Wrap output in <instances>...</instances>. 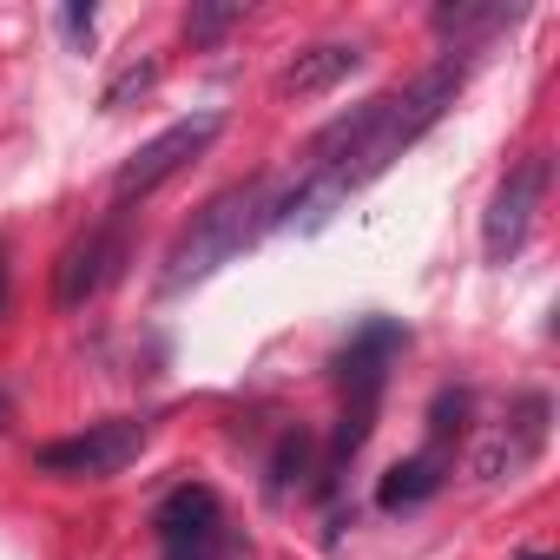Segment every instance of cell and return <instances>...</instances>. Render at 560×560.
Wrapping results in <instances>:
<instances>
[{
  "label": "cell",
  "instance_id": "1",
  "mask_svg": "<svg viewBox=\"0 0 560 560\" xmlns=\"http://www.w3.org/2000/svg\"><path fill=\"white\" fill-rule=\"evenodd\" d=\"M468 73H475V54H442L409 86H389V93L337 113L324 132H311L304 172L277 185V231H291V224L298 231H324L350 191L376 185L416 139H429L448 119V106L462 100Z\"/></svg>",
  "mask_w": 560,
  "mask_h": 560
},
{
  "label": "cell",
  "instance_id": "2",
  "mask_svg": "<svg viewBox=\"0 0 560 560\" xmlns=\"http://www.w3.org/2000/svg\"><path fill=\"white\" fill-rule=\"evenodd\" d=\"M277 185L284 178H244V185H224L165 250V270H159V291L178 298L191 284H205L211 270H224L231 257H244L250 244H264L277 231Z\"/></svg>",
  "mask_w": 560,
  "mask_h": 560
},
{
  "label": "cell",
  "instance_id": "3",
  "mask_svg": "<svg viewBox=\"0 0 560 560\" xmlns=\"http://www.w3.org/2000/svg\"><path fill=\"white\" fill-rule=\"evenodd\" d=\"M409 350V330L396 317H363L350 330V343L337 350V389H343V416H337V435H330V455L317 468V494H337V481L350 475V462L363 455L376 416H383V389H389V363Z\"/></svg>",
  "mask_w": 560,
  "mask_h": 560
},
{
  "label": "cell",
  "instance_id": "4",
  "mask_svg": "<svg viewBox=\"0 0 560 560\" xmlns=\"http://www.w3.org/2000/svg\"><path fill=\"white\" fill-rule=\"evenodd\" d=\"M152 442V422L145 416H106V422H86L80 435H60V442H40L34 448V468L40 475H60V481H113L126 475Z\"/></svg>",
  "mask_w": 560,
  "mask_h": 560
},
{
  "label": "cell",
  "instance_id": "5",
  "mask_svg": "<svg viewBox=\"0 0 560 560\" xmlns=\"http://www.w3.org/2000/svg\"><path fill=\"white\" fill-rule=\"evenodd\" d=\"M132 257V211H106L100 224H86L60 257H54V311H86L113 277H119V264Z\"/></svg>",
  "mask_w": 560,
  "mask_h": 560
},
{
  "label": "cell",
  "instance_id": "6",
  "mask_svg": "<svg viewBox=\"0 0 560 560\" xmlns=\"http://www.w3.org/2000/svg\"><path fill=\"white\" fill-rule=\"evenodd\" d=\"M218 132H224V113H218V106H211V113H191V119H178V126H165V132H152V139L113 172V205L132 211L139 198H152L165 178H178L191 159H205V152L218 145Z\"/></svg>",
  "mask_w": 560,
  "mask_h": 560
},
{
  "label": "cell",
  "instance_id": "7",
  "mask_svg": "<svg viewBox=\"0 0 560 560\" xmlns=\"http://www.w3.org/2000/svg\"><path fill=\"white\" fill-rule=\"evenodd\" d=\"M547 185H553V159H547V152H527V159L508 165V178L494 185V198H488V211H481V257H488V264H508V257L527 244Z\"/></svg>",
  "mask_w": 560,
  "mask_h": 560
},
{
  "label": "cell",
  "instance_id": "8",
  "mask_svg": "<svg viewBox=\"0 0 560 560\" xmlns=\"http://www.w3.org/2000/svg\"><path fill=\"white\" fill-rule=\"evenodd\" d=\"M547 422H553V402H547L540 389H521V396H514V416H508L501 429L481 435L468 475H475V481H508V475L534 468L540 448H547Z\"/></svg>",
  "mask_w": 560,
  "mask_h": 560
},
{
  "label": "cell",
  "instance_id": "9",
  "mask_svg": "<svg viewBox=\"0 0 560 560\" xmlns=\"http://www.w3.org/2000/svg\"><path fill=\"white\" fill-rule=\"evenodd\" d=\"M152 534L159 547H198V540H231L224 527V501L211 481H178L159 508H152Z\"/></svg>",
  "mask_w": 560,
  "mask_h": 560
},
{
  "label": "cell",
  "instance_id": "10",
  "mask_svg": "<svg viewBox=\"0 0 560 560\" xmlns=\"http://www.w3.org/2000/svg\"><path fill=\"white\" fill-rule=\"evenodd\" d=\"M363 60H370L363 40H317V47H304L284 73H277V93L284 100H317V93L343 86L350 73H363Z\"/></svg>",
  "mask_w": 560,
  "mask_h": 560
},
{
  "label": "cell",
  "instance_id": "11",
  "mask_svg": "<svg viewBox=\"0 0 560 560\" xmlns=\"http://www.w3.org/2000/svg\"><path fill=\"white\" fill-rule=\"evenodd\" d=\"M448 475H455V455H442V448H416V455L389 462L376 475V514H409V508L435 501Z\"/></svg>",
  "mask_w": 560,
  "mask_h": 560
},
{
  "label": "cell",
  "instance_id": "12",
  "mask_svg": "<svg viewBox=\"0 0 560 560\" xmlns=\"http://www.w3.org/2000/svg\"><path fill=\"white\" fill-rule=\"evenodd\" d=\"M521 14H527V8H508V0H442V8L429 14V27H435V40H442L448 54H475L481 40L508 34Z\"/></svg>",
  "mask_w": 560,
  "mask_h": 560
},
{
  "label": "cell",
  "instance_id": "13",
  "mask_svg": "<svg viewBox=\"0 0 560 560\" xmlns=\"http://www.w3.org/2000/svg\"><path fill=\"white\" fill-rule=\"evenodd\" d=\"M311 455H317V435L311 429H284V435L270 442V455H264V494L284 501L291 488H304V475H317Z\"/></svg>",
  "mask_w": 560,
  "mask_h": 560
},
{
  "label": "cell",
  "instance_id": "14",
  "mask_svg": "<svg viewBox=\"0 0 560 560\" xmlns=\"http://www.w3.org/2000/svg\"><path fill=\"white\" fill-rule=\"evenodd\" d=\"M468 422H475V389H468V383L435 389V402H429V442H422V448L455 455V448H462V435H468Z\"/></svg>",
  "mask_w": 560,
  "mask_h": 560
},
{
  "label": "cell",
  "instance_id": "15",
  "mask_svg": "<svg viewBox=\"0 0 560 560\" xmlns=\"http://www.w3.org/2000/svg\"><path fill=\"white\" fill-rule=\"evenodd\" d=\"M244 14H250L244 0H191V8H185V40L205 54V47H218V40H224Z\"/></svg>",
  "mask_w": 560,
  "mask_h": 560
},
{
  "label": "cell",
  "instance_id": "16",
  "mask_svg": "<svg viewBox=\"0 0 560 560\" xmlns=\"http://www.w3.org/2000/svg\"><path fill=\"white\" fill-rule=\"evenodd\" d=\"M159 73H165L159 60H132V67H119V73L106 80V93H100V113H126L132 100H145V93L159 86Z\"/></svg>",
  "mask_w": 560,
  "mask_h": 560
},
{
  "label": "cell",
  "instance_id": "17",
  "mask_svg": "<svg viewBox=\"0 0 560 560\" xmlns=\"http://www.w3.org/2000/svg\"><path fill=\"white\" fill-rule=\"evenodd\" d=\"M93 21H100V8H93V0H67V8H60V34H67V47H73V54H86V40H93Z\"/></svg>",
  "mask_w": 560,
  "mask_h": 560
},
{
  "label": "cell",
  "instance_id": "18",
  "mask_svg": "<svg viewBox=\"0 0 560 560\" xmlns=\"http://www.w3.org/2000/svg\"><path fill=\"white\" fill-rule=\"evenodd\" d=\"M159 560H237V540H198V547H165Z\"/></svg>",
  "mask_w": 560,
  "mask_h": 560
},
{
  "label": "cell",
  "instance_id": "19",
  "mask_svg": "<svg viewBox=\"0 0 560 560\" xmlns=\"http://www.w3.org/2000/svg\"><path fill=\"white\" fill-rule=\"evenodd\" d=\"M0 317H8V244H0Z\"/></svg>",
  "mask_w": 560,
  "mask_h": 560
},
{
  "label": "cell",
  "instance_id": "20",
  "mask_svg": "<svg viewBox=\"0 0 560 560\" xmlns=\"http://www.w3.org/2000/svg\"><path fill=\"white\" fill-rule=\"evenodd\" d=\"M8 422H14V396L0 389V435H8Z\"/></svg>",
  "mask_w": 560,
  "mask_h": 560
},
{
  "label": "cell",
  "instance_id": "21",
  "mask_svg": "<svg viewBox=\"0 0 560 560\" xmlns=\"http://www.w3.org/2000/svg\"><path fill=\"white\" fill-rule=\"evenodd\" d=\"M514 560H553V553H547V547H521Z\"/></svg>",
  "mask_w": 560,
  "mask_h": 560
}]
</instances>
